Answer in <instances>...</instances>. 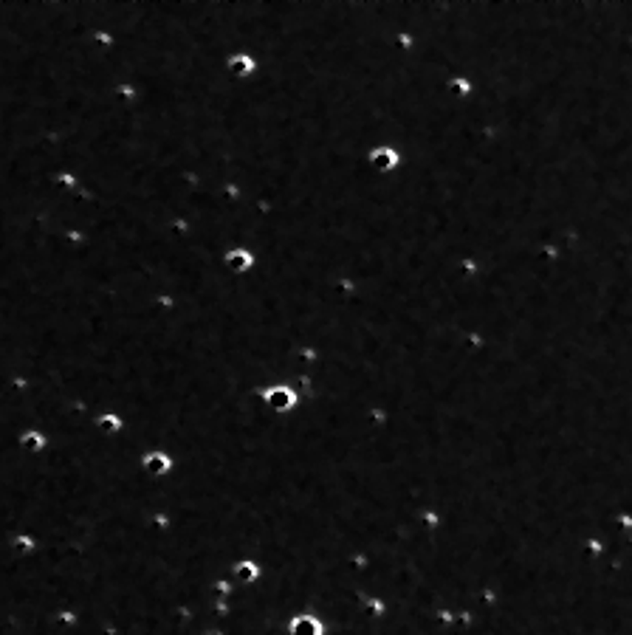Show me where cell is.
<instances>
[{
  "label": "cell",
  "mask_w": 632,
  "mask_h": 635,
  "mask_svg": "<svg viewBox=\"0 0 632 635\" xmlns=\"http://www.w3.org/2000/svg\"><path fill=\"white\" fill-rule=\"evenodd\" d=\"M20 446H23L26 452L37 455V452H43V449H46V435H43V432H37V430H29V432H23V435H20Z\"/></svg>",
  "instance_id": "cell-8"
},
{
  "label": "cell",
  "mask_w": 632,
  "mask_h": 635,
  "mask_svg": "<svg viewBox=\"0 0 632 635\" xmlns=\"http://www.w3.org/2000/svg\"><path fill=\"white\" fill-rule=\"evenodd\" d=\"M15 548H18L20 554H29V551H34V540H32V537H18V540H15Z\"/></svg>",
  "instance_id": "cell-12"
},
{
  "label": "cell",
  "mask_w": 632,
  "mask_h": 635,
  "mask_svg": "<svg viewBox=\"0 0 632 635\" xmlns=\"http://www.w3.org/2000/svg\"><path fill=\"white\" fill-rule=\"evenodd\" d=\"M367 161H370V167H373L376 172H392V170L398 167L401 156H398V150H395V147L381 144V147H373V150H370Z\"/></svg>",
  "instance_id": "cell-2"
},
{
  "label": "cell",
  "mask_w": 632,
  "mask_h": 635,
  "mask_svg": "<svg viewBox=\"0 0 632 635\" xmlns=\"http://www.w3.org/2000/svg\"><path fill=\"white\" fill-rule=\"evenodd\" d=\"M114 93L122 99V102H136V96H139V90H136V85H130V82H125V85H116L114 88Z\"/></svg>",
  "instance_id": "cell-10"
},
{
  "label": "cell",
  "mask_w": 632,
  "mask_h": 635,
  "mask_svg": "<svg viewBox=\"0 0 632 635\" xmlns=\"http://www.w3.org/2000/svg\"><path fill=\"white\" fill-rule=\"evenodd\" d=\"M96 430L102 435H116V432H122V418L116 412H102L96 418Z\"/></svg>",
  "instance_id": "cell-6"
},
{
  "label": "cell",
  "mask_w": 632,
  "mask_h": 635,
  "mask_svg": "<svg viewBox=\"0 0 632 635\" xmlns=\"http://www.w3.org/2000/svg\"><path fill=\"white\" fill-rule=\"evenodd\" d=\"M263 401H266L274 412H288V409H294L296 395H294V390H291V387L277 384V387H268V390L263 392Z\"/></svg>",
  "instance_id": "cell-1"
},
{
  "label": "cell",
  "mask_w": 632,
  "mask_h": 635,
  "mask_svg": "<svg viewBox=\"0 0 632 635\" xmlns=\"http://www.w3.org/2000/svg\"><path fill=\"white\" fill-rule=\"evenodd\" d=\"M142 466H144V472L150 477H164V474L172 472V458L167 452H147L144 460H142Z\"/></svg>",
  "instance_id": "cell-3"
},
{
  "label": "cell",
  "mask_w": 632,
  "mask_h": 635,
  "mask_svg": "<svg viewBox=\"0 0 632 635\" xmlns=\"http://www.w3.org/2000/svg\"><path fill=\"white\" fill-rule=\"evenodd\" d=\"M235 573H238V579H240V582H254V579L260 576V568H257L254 562H238Z\"/></svg>",
  "instance_id": "cell-9"
},
{
  "label": "cell",
  "mask_w": 632,
  "mask_h": 635,
  "mask_svg": "<svg viewBox=\"0 0 632 635\" xmlns=\"http://www.w3.org/2000/svg\"><path fill=\"white\" fill-rule=\"evenodd\" d=\"M226 68H229L232 76H249L254 71V60L249 54H235V57H229Z\"/></svg>",
  "instance_id": "cell-7"
},
{
  "label": "cell",
  "mask_w": 632,
  "mask_h": 635,
  "mask_svg": "<svg viewBox=\"0 0 632 635\" xmlns=\"http://www.w3.org/2000/svg\"><path fill=\"white\" fill-rule=\"evenodd\" d=\"M54 184L62 186V189H65V186L71 189V186H76V178H74L71 172H57V175H54Z\"/></svg>",
  "instance_id": "cell-11"
},
{
  "label": "cell",
  "mask_w": 632,
  "mask_h": 635,
  "mask_svg": "<svg viewBox=\"0 0 632 635\" xmlns=\"http://www.w3.org/2000/svg\"><path fill=\"white\" fill-rule=\"evenodd\" d=\"M224 263H226V268H229V271H235V274H246V271L254 266V257H252V252H249V249H232V252H226Z\"/></svg>",
  "instance_id": "cell-4"
},
{
  "label": "cell",
  "mask_w": 632,
  "mask_h": 635,
  "mask_svg": "<svg viewBox=\"0 0 632 635\" xmlns=\"http://www.w3.org/2000/svg\"><path fill=\"white\" fill-rule=\"evenodd\" d=\"M291 632L294 635H322V621L313 615H299L291 621Z\"/></svg>",
  "instance_id": "cell-5"
}]
</instances>
